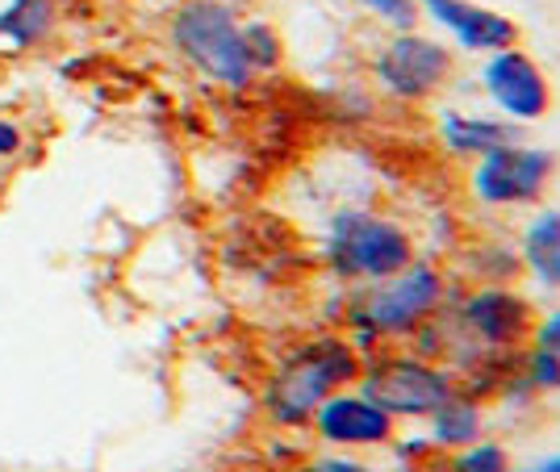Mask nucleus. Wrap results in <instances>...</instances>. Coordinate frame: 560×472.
Segmentation results:
<instances>
[{
    "label": "nucleus",
    "instance_id": "obj_1",
    "mask_svg": "<svg viewBox=\"0 0 560 472\" xmlns=\"http://www.w3.org/2000/svg\"><path fill=\"white\" fill-rule=\"evenodd\" d=\"M452 281L440 263L415 260L394 276L373 284H355V293L343 306V331L360 352L397 347L406 339H419L422 327H431L452 302Z\"/></svg>",
    "mask_w": 560,
    "mask_h": 472
},
{
    "label": "nucleus",
    "instance_id": "obj_2",
    "mask_svg": "<svg viewBox=\"0 0 560 472\" xmlns=\"http://www.w3.org/2000/svg\"><path fill=\"white\" fill-rule=\"evenodd\" d=\"M360 373H364V352L348 334H314V339L298 343L293 352L280 355V364L264 385L259 405H264L268 423L280 430H305L327 398L360 385Z\"/></svg>",
    "mask_w": 560,
    "mask_h": 472
},
{
    "label": "nucleus",
    "instance_id": "obj_3",
    "mask_svg": "<svg viewBox=\"0 0 560 472\" xmlns=\"http://www.w3.org/2000/svg\"><path fill=\"white\" fill-rule=\"evenodd\" d=\"M167 38L176 55L188 68H197L206 80L243 93L256 84V63L247 55V38H243V22L234 17L231 4L222 0H185L172 22H167Z\"/></svg>",
    "mask_w": 560,
    "mask_h": 472
},
{
    "label": "nucleus",
    "instance_id": "obj_4",
    "mask_svg": "<svg viewBox=\"0 0 560 472\" xmlns=\"http://www.w3.org/2000/svg\"><path fill=\"white\" fill-rule=\"evenodd\" d=\"M327 268L348 284H373L419 260V238L381 210H339L327 231Z\"/></svg>",
    "mask_w": 560,
    "mask_h": 472
},
{
    "label": "nucleus",
    "instance_id": "obj_5",
    "mask_svg": "<svg viewBox=\"0 0 560 472\" xmlns=\"http://www.w3.org/2000/svg\"><path fill=\"white\" fill-rule=\"evenodd\" d=\"M360 393H369L376 405H385L397 423H415V418H431L440 405L460 389L456 373L431 359L422 352H406V347H381V352L364 355V373H360Z\"/></svg>",
    "mask_w": 560,
    "mask_h": 472
},
{
    "label": "nucleus",
    "instance_id": "obj_6",
    "mask_svg": "<svg viewBox=\"0 0 560 472\" xmlns=\"http://www.w3.org/2000/svg\"><path fill=\"white\" fill-rule=\"evenodd\" d=\"M552 185L557 155L527 142H506L468 167V192L486 210H536L548 201Z\"/></svg>",
    "mask_w": 560,
    "mask_h": 472
},
{
    "label": "nucleus",
    "instance_id": "obj_7",
    "mask_svg": "<svg viewBox=\"0 0 560 472\" xmlns=\"http://www.w3.org/2000/svg\"><path fill=\"white\" fill-rule=\"evenodd\" d=\"M452 318L460 327V339H468L472 355L498 359V355H518L532 343L539 309L511 284H477L460 293Z\"/></svg>",
    "mask_w": 560,
    "mask_h": 472
},
{
    "label": "nucleus",
    "instance_id": "obj_8",
    "mask_svg": "<svg viewBox=\"0 0 560 472\" xmlns=\"http://www.w3.org/2000/svg\"><path fill=\"white\" fill-rule=\"evenodd\" d=\"M369 68L385 96H394L401 105H431L456 80V55L440 38L406 30V34H394L381 43Z\"/></svg>",
    "mask_w": 560,
    "mask_h": 472
},
{
    "label": "nucleus",
    "instance_id": "obj_9",
    "mask_svg": "<svg viewBox=\"0 0 560 472\" xmlns=\"http://www.w3.org/2000/svg\"><path fill=\"white\" fill-rule=\"evenodd\" d=\"M477 80H481V93L490 96V105L506 121H544L557 105V88H552L548 71L523 47L486 55Z\"/></svg>",
    "mask_w": 560,
    "mask_h": 472
},
{
    "label": "nucleus",
    "instance_id": "obj_10",
    "mask_svg": "<svg viewBox=\"0 0 560 472\" xmlns=\"http://www.w3.org/2000/svg\"><path fill=\"white\" fill-rule=\"evenodd\" d=\"M397 418L376 405L369 393L360 389H339L335 398L318 405V414L310 418V430L339 451H376V448H394L397 444Z\"/></svg>",
    "mask_w": 560,
    "mask_h": 472
},
{
    "label": "nucleus",
    "instance_id": "obj_11",
    "mask_svg": "<svg viewBox=\"0 0 560 472\" xmlns=\"http://www.w3.org/2000/svg\"><path fill=\"white\" fill-rule=\"evenodd\" d=\"M419 9L444 30L456 47L472 50V55L518 47V34H523L514 17L486 9V4H472V0H419Z\"/></svg>",
    "mask_w": 560,
    "mask_h": 472
},
{
    "label": "nucleus",
    "instance_id": "obj_12",
    "mask_svg": "<svg viewBox=\"0 0 560 472\" xmlns=\"http://www.w3.org/2000/svg\"><path fill=\"white\" fill-rule=\"evenodd\" d=\"M518 263L544 288L560 293V205H536L518 235Z\"/></svg>",
    "mask_w": 560,
    "mask_h": 472
},
{
    "label": "nucleus",
    "instance_id": "obj_13",
    "mask_svg": "<svg viewBox=\"0 0 560 472\" xmlns=\"http://www.w3.org/2000/svg\"><path fill=\"white\" fill-rule=\"evenodd\" d=\"M440 142L456 160H481L498 146L514 142V121L502 118H481V114H460V109H447L440 118Z\"/></svg>",
    "mask_w": 560,
    "mask_h": 472
},
{
    "label": "nucleus",
    "instance_id": "obj_14",
    "mask_svg": "<svg viewBox=\"0 0 560 472\" xmlns=\"http://www.w3.org/2000/svg\"><path fill=\"white\" fill-rule=\"evenodd\" d=\"M427 423H431V435H427V439L440 451L468 448V444L486 439V405H481V398H477L472 389H456Z\"/></svg>",
    "mask_w": 560,
    "mask_h": 472
},
{
    "label": "nucleus",
    "instance_id": "obj_15",
    "mask_svg": "<svg viewBox=\"0 0 560 472\" xmlns=\"http://www.w3.org/2000/svg\"><path fill=\"white\" fill-rule=\"evenodd\" d=\"M55 0H4L0 4V38L13 47H34L55 30Z\"/></svg>",
    "mask_w": 560,
    "mask_h": 472
},
{
    "label": "nucleus",
    "instance_id": "obj_16",
    "mask_svg": "<svg viewBox=\"0 0 560 472\" xmlns=\"http://www.w3.org/2000/svg\"><path fill=\"white\" fill-rule=\"evenodd\" d=\"M435 472H514V456L498 439H477L468 448L440 451Z\"/></svg>",
    "mask_w": 560,
    "mask_h": 472
},
{
    "label": "nucleus",
    "instance_id": "obj_17",
    "mask_svg": "<svg viewBox=\"0 0 560 472\" xmlns=\"http://www.w3.org/2000/svg\"><path fill=\"white\" fill-rule=\"evenodd\" d=\"M518 380H523L532 393H539V398L560 393V352H548V347L527 343V347L518 352Z\"/></svg>",
    "mask_w": 560,
    "mask_h": 472
},
{
    "label": "nucleus",
    "instance_id": "obj_18",
    "mask_svg": "<svg viewBox=\"0 0 560 472\" xmlns=\"http://www.w3.org/2000/svg\"><path fill=\"white\" fill-rule=\"evenodd\" d=\"M243 38H247V55H252V63L256 71H277L284 63V43H280L277 25L268 22H243Z\"/></svg>",
    "mask_w": 560,
    "mask_h": 472
},
{
    "label": "nucleus",
    "instance_id": "obj_19",
    "mask_svg": "<svg viewBox=\"0 0 560 472\" xmlns=\"http://www.w3.org/2000/svg\"><path fill=\"white\" fill-rule=\"evenodd\" d=\"M373 17H381V22L389 25L394 34H406V30H419V0H360Z\"/></svg>",
    "mask_w": 560,
    "mask_h": 472
},
{
    "label": "nucleus",
    "instance_id": "obj_20",
    "mask_svg": "<svg viewBox=\"0 0 560 472\" xmlns=\"http://www.w3.org/2000/svg\"><path fill=\"white\" fill-rule=\"evenodd\" d=\"M298 472H381L373 464H364V460H355V456H314V460H305Z\"/></svg>",
    "mask_w": 560,
    "mask_h": 472
},
{
    "label": "nucleus",
    "instance_id": "obj_21",
    "mask_svg": "<svg viewBox=\"0 0 560 472\" xmlns=\"http://www.w3.org/2000/svg\"><path fill=\"white\" fill-rule=\"evenodd\" d=\"M532 343H536V347H548V352H560V309L539 314L536 331H532Z\"/></svg>",
    "mask_w": 560,
    "mask_h": 472
},
{
    "label": "nucleus",
    "instance_id": "obj_22",
    "mask_svg": "<svg viewBox=\"0 0 560 472\" xmlns=\"http://www.w3.org/2000/svg\"><path fill=\"white\" fill-rule=\"evenodd\" d=\"M22 142H25L22 126L9 118H0V160H13V155L22 151Z\"/></svg>",
    "mask_w": 560,
    "mask_h": 472
},
{
    "label": "nucleus",
    "instance_id": "obj_23",
    "mask_svg": "<svg viewBox=\"0 0 560 472\" xmlns=\"http://www.w3.org/2000/svg\"><path fill=\"white\" fill-rule=\"evenodd\" d=\"M514 472H560V451H552V456H544V460H536V464L514 469Z\"/></svg>",
    "mask_w": 560,
    "mask_h": 472
},
{
    "label": "nucleus",
    "instance_id": "obj_24",
    "mask_svg": "<svg viewBox=\"0 0 560 472\" xmlns=\"http://www.w3.org/2000/svg\"><path fill=\"white\" fill-rule=\"evenodd\" d=\"M222 4H231V9H234V4H243V0H222Z\"/></svg>",
    "mask_w": 560,
    "mask_h": 472
}]
</instances>
